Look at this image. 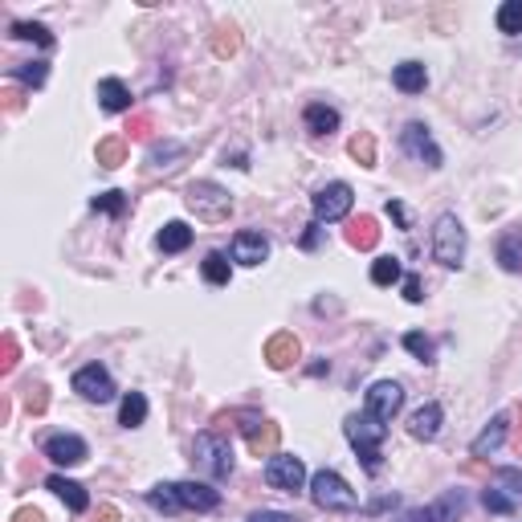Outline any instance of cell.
<instances>
[{
    "instance_id": "obj_1",
    "label": "cell",
    "mask_w": 522,
    "mask_h": 522,
    "mask_svg": "<svg viewBox=\"0 0 522 522\" xmlns=\"http://www.w3.org/2000/svg\"><path fill=\"white\" fill-rule=\"evenodd\" d=\"M343 433H347L351 449L359 453L363 469H368V474H379V469H384V453H379V445H384V436H387V425H379L376 416H368V412H355V416L343 420Z\"/></svg>"
},
{
    "instance_id": "obj_2",
    "label": "cell",
    "mask_w": 522,
    "mask_h": 522,
    "mask_svg": "<svg viewBox=\"0 0 522 522\" xmlns=\"http://www.w3.org/2000/svg\"><path fill=\"white\" fill-rule=\"evenodd\" d=\"M184 200L196 213V221H204V224H221V221H229V213H232V196L224 192L221 184H213V180H196V184H188Z\"/></svg>"
},
{
    "instance_id": "obj_3",
    "label": "cell",
    "mask_w": 522,
    "mask_h": 522,
    "mask_svg": "<svg viewBox=\"0 0 522 522\" xmlns=\"http://www.w3.org/2000/svg\"><path fill=\"white\" fill-rule=\"evenodd\" d=\"M465 249H469V241H465V224L457 221L453 213H441L433 224V257L445 265V270H457L465 261Z\"/></svg>"
},
{
    "instance_id": "obj_4",
    "label": "cell",
    "mask_w": 522,
    "mask_h": 522,
    "mask_svg": "<svg viewBox=\"0 0 522 522\" xmlns=\"http://www.w3.org/2000/svg\"><path fill=\"white\" fill-rule=\"evenodd\" d=\"M310 498H314V506L319 510H355L359 506V498H355V490H351L343 477L335 474V469H319V474L310 477Z\"/></svg>"
},
{
    "instance_id": "obj_5",
    "label": "cell",
    "mask_w": 522,
    "mask_h": 522,
    "mask_svg": "<svg viewBox=\"0 0 522 522\" xmlns=\"http://www.w3.org/2000/svg\"><path fill=\"white\" fill-rule=\"evenodd\" d=\"M310 204H314V221H319V224H335V221H343V216L351 213V204H355V192H351V184L335 180V184L319 188Z\"/></svg>"
},
{
    "instance_id": "obj_6",
    "label": "cell",
    "mask_w": 522,
    "mask_h": 522,
    "mask_svg": "<svg viewBox=\"0 0 522 522\" xmlns=\"http://www.w3.org/2000/svg\"><path fill=\"white\" fill-rule=\"evenodd\" d=\"M265 482L281 493H302V485H306V465L294 453H273L270 461H265Z\"/></svg>"
},
{
    "instance_id": "obj_7",
    "label": "cell",
    "mask_w": 522,
    "mask_h": 522,
    "mask_svg": "<svg viewBox=\"0 0 522 522\" xmlns=\"http://www.w3.org/2000/svg\"><path fill=\"white\" fill-rule=\"evenodd\" d=\"M404 408V387L396 384V379H376V384L368 387V404H363V412L376 416L379 425H392V416Z\"/></svg>"
},
{
    "instance_id": "obj_8",
    "label": "cell",
    "mask_w": 522,
    "mask_h": 522,
    "mask_svg": "<svg viewBox=\"0 0 522 522\" xmlns=\"http://www.w3.org/2000/svg\"><path fill=\"white\" fill-rule=\"evenodd\" d=\"M196 461L204 465V474H213V477H229L232 474V449L224 436L216 433H200L196 436Z\"/></svg>"
},
{
    "instance_id": "obj_9",
    "label": "cell",
    "mask_w": 522,
    "mask_h": 522,
    "mask_svg": "<svg viewBox=\"0 0 522 522\" xmlns=\"http://www.w3.org/2000/svg\"><path fill=\"white\" fill-rule=\"evenodd\" d=\"M74 392L90 404H107L115 400V379H110L107 368H98V363H86V368L74 371Z\"/></svg>"
},
{
    "instance_id": "obj_10",
    "label": "cell",
    "mask_w": 522,
    "mask_h": 522,
    "mask_svg": "<svg viewBox=\"0 0 522 522\" xmlns=\"http://www.w3.org/2000/svg\"><path fill=\"white\" fill-rule=\"evenodd\" d=\"M400 147H404V155H412L416 164L441 167V147L433 143V135H428L425 123H404V131H400Z\"/></svg>"
},
{
    "instance_id": "obj_11",
    "label": "cell",
    "mask_w": 522,
    "mask_h": 522,
    "mask_svg": "<svg viewBox=\"0 0 522 522\" xmlns=\"http://www.w3.org/2000/svg\"><path fill=\"white\" fill-rule=\"evenodd\" d=\"M241 433H245V441H249V449L257 457H273V453H278L281 433H278V425H273V420H261L257 412H241Z\"/></svg>"
},
{
    "instance_id": "obj_12",
    "label": "cell",
    "mask_w": 522,
    "mask_h": 522,
    "mask_svg": "<svg viewBox=\"0 0 522 522\" xmlns=\"http://www.w3.org/2000/svg\"><path fill=\"white\" fill-rule=\"evenodd\" d=\"M45 457L53 465H82L90 457V449H86V441H82V436L58 433V436H49V441H45Z\"/></svg>"
},
{
    "instance_id": "obj_13",
    "label": "cell",
    "mask_w": 522,
    "mask_h": 522,
    "mask_svg": "<svg viewBox=\"0 0 522 522\" xmlns=\"http://www.w3.org/2000/svg\"><path fill=\"white\" fill-rule=\"evenodd\" d=\"M461 510H465V493L461 490H449L441 502L425 506V510L404 514V522H457V518H461Z\"/></svg>"
},
{
    "instance_id": "obj_14",
    "label": "cell",
    "mask_w": 522,
    "mask_h": 522,
    "mask_svg": "<svg viewBox=\"0 0 522 522\" xmlns=\"http://www.w3.org/2000/svg\"><path fill=\"white\" fill-rule=\"evenodd\" d=\"M298 355H302V343L290 335V330H278V335H270V343H265V363H270L273 371L294 368Z\"/></svg>"
},
{
    "instance_id": "obj_15",
    "label": "cell",
    "mask_w": 522,
    "mask_h": 522,
    "mask_svg": "<svg viewBox=\"0 0 522 522\" xmlns=\"http://www.w3.org/2000/svg\"><path fill=\"white\" fill-rule=\"evenodd\" d=\"M229 253H232V261H237V265H261V261L270 257V241H265L261 232L245 229V232H237V237H232Z\"/></svg>"
},
{
    "instance_id": "obj_16",
    "label": "cell",
    "mask_w": 522,
    "mask_h": 522,
    "mask_svg": "<svg viewBox=\"0 0 522 522\" xmlns=\"http://www.w3.org/2000/svg\"><path fill=\"white\" fill-rule=\"evenodd\" d=\"M175 498H180L184 510H196V514L221 506V493H216L208 482H175Z\"/></svg>"
},
{
    "instance_id": "obj_17",
    "label": "cell",
    "mask_w": 522,
    "mask_h": 522,
    "mask_svg": "<svg viewBox=\"0 0 522 522\" xmlns=\"http://www.w3.org/2000/svg\"><path fill=\"white\" fill-rule=\"evenodd\" d=\"M506 433H510V412L490 416V425H485L482 433L474 436L469 453H474V457H490V453H498V449H502V441H506Z\"/></svg>"
},
{
    "instance_id": "obj_18",
    "label": "cell",
    "mask_w": 522,
    "mask_h": 522,
    "mask_svg": "<svg viewBox=\"0 0 522 522\" xmlns=\"http://www.w3.org/2000/svg\"><path fill=\"white\" fill-rule=\"evenodd\" d=\"M441 420H445L441 404H436V400H428V404H420L412 412V420H408V433H412L416 441H436V433H441Z\"/></svg>"
},
{
    "instance_id": "obj_19",
    "label": "cell",
    "mask_w": 522,
    "mask_h": 522,
    "mask_svg": "<svg viewBox=\"0 0 522 522\" xmlns=\"http://www.w3.org/2000/svg\"><path fill=\"white\" fill-rule=\"evenodd\" d=\"M45 490H53V493H58V498H61V502H66L74 514L90 510V493H86V485H82V482H74V477L53 474V477H45Z\"/></svg>"
},
{
    "instance_id": "obj_20",
    "label": "cell",
    "mask_w": 522,
    "mask_h": 522,
    "mask_svg": "<svg viewBox=\"0 0 522 522\" xmlns=\"http://www.w3.org/2000/svg\"><path fill=\"white\" fill-rule=\"evenodd\" d=\"M392 86H396L400 94H425L428 69L420 66V61H400V66L392 69Z\"/></svg>"
},
{
    "instance_id": "obj_21",
    "label": "cell",
    "mask_w": 522,
    "mask_h": 522,
    "mask_svg": "<svg viewBox=\"0 0 522 522\" xmlns=\"http://www.w3.org/2000/svg\"><path fill=\"white\" fill-rule=\"evenodd\" d=\"M302 123H306L310 135H335L338 131V110L327 107V102H310V107L302 110Z\"/></svg>"
},
{
    "instance_id": "obj_22",
    "label": "cell",
    "mask_w": 522,
    "mask_h": 522,
    "mask_svg": "<svg viewBox=\"0 0 522 522\" xmlns=\"http://www.w3.org/2000/svg\"><path fill=\"white\" fill-rule=\"evenodd\" d=\"M98 107L110 110V115H123V110H131V90L118 77H102L98 82Z\"/></svg>"
},
{
    "instance_id": "obj_23",
    "label": "cell",
    "mask_w": 522,
    "mask_h": 522,
    "mask_svg": "<svg viewBox=\"0 0 522 522\" xmlns=\"http://www.w3.org/2000/svg\"><path fill=\"white\" fill-rule=\"evenodd\" d=\"M498 265L506 273H522V229L502 232V241H498Z\"/></svg>"
},
{
    "instance_id": "obj_24",
    "label": "cell",
    "mask_w": 522,
    "mask_h": 522,
    "mask_svg": "<svg viewBox=\"0 0 522 522\" xmlns=\"http://www.w3.org/2000/svg\"><path fill=\"white\" fill-rule=\"evenodd\" d=\"M155 245L164 253H184L188 245H192V229H188L184 221H167L164 229H159V237H155Z\"/></svg>"
},
{
    "instance_id": "obj_25",
    "label": "cell",
    "mask_w": 522,
    "mask_h": 522,
    "mask_svg": "<svg viewBox=\"0 0 522 522\" xmlns=\"http://www.w3.org/2000/svg\"><path fill=\"white\" fill-rule=\"evenodd\" d=\"M147 420V396L143 392H126L123 404H118V425L123 428H139Z\"/></svg>"
},
{
    "instance_id": "obj_26",
    "label": "cell",
    "mask_w": 522,
    "mask_h": 522,
    "mask_svg": "<svg viewBox=\"0 0 522 522\" xmlns=\"http://www.w3.org/2000/svg\"><path fill=\"white\" fill-rule=\"evenodd\" d=\"M200 273H204V281H208V286H229L232 261L224 257V253H208V257H204V265H200Z\"/></svg>"
},
{
    "instance_id": "obj_27",
    "label": "cell",
    "mask_w": 522,
    "mask_h": 522,
    "mask_svg": "<svg viewBox=\"0 0 522 522\" xmlns=\"http://www.w3.org/2000/svg\"><path fill=\"white\" fill-rule=\"evenodd\" d=\"M376 241H379V229H376V221H371V216H359V221H351L347 245H355V249H376Z\"/></svg>"
},
{
    "instance_id": "obj_28",
    "label": "cell",
    "mask_w": 522,
    "mask_h": 522,
    "mask_svg": "<svg viewBox=\"0 0 522 522\" xmlns=\"http://www.w3.org/2000/svg\"><path fill=\"white\" fill-rule=\"evenodd\" d=\"M147 506H155V510L164 514H180L184 506H180V498H175V482H159L147 490Z\"/></svg>"
},
{
    "instance_id": "obj_29",
    "label": "cell",
    "mask_w": 522,
    "mask_h": 522,
    "mask_svg": "<svg viewBox=\"0 0 522 522\" xmlns=\"http://www.w3.org/2000/svg\"><path fill=\"white\" fill-rule=\"evenodd\" d=\"M347 151L359 167H376V135H371V131H359V135L347 143Z\"/></svg>"
},
{
    "instance_id": "obj_30",
    "label": "cell",
    "mask_w": 522,
    "mask_h": 522,
    "mask_svg": "<svg viewBox=\"0 0 522 522\" xmlns=\"http://www.w3.org/2000/svg\"><path fill=\"white\" fill-rule=\"evenodd\" d=\"M400 278H404L400 257H376L371 261V281H376V286H396Z\"/></svg>"
},
{
    "instance_id": "obj_31",
    "label": "cell",
    "mask_w": 522,
    "mask_h": 522,
    "mask_svg": "<svg viewBox=\"0 0 522 522\" xmlns=\"http://www.w3.org/2000/svg\"><path fill=\"white\" fill-rule=\"evenodd\" d=\"M98 164H102V167L126 164V139H118V135L102 139V143H98Z\"/></svg>"
},
{
    "instance_id": "obj_32",
    "label": "cell",
    "mask_w": 522,
    "mask_h": 522,
    "mask_svg": "<svg viewBox=\"0 0 522 522\" xmlns=\"http://www.w3.org/2000/svg\"><path fill=\"white\" fill-rule=\"evenodd\" d=\"M498 29L506 37H518L522 33V0H506L502 9H498Z\"/></svg>"
},
{
    "instance_id": "obj_33",
    "label": "cell",
    "mask_w": 522,
    "mask_h": 522,
    "mask_svg": "<svg viewBox=\"0 0 522 522\" xmlns=\"http://www.w3.org/2000/svg\"><path fill=\"white\" fill-rule=\"evenodd\" d=\"M12 37H20V41H37V45H53V33L45 29V25H37V20H17L12 25Z\"/></svg>"
},
{
    "instance_id": "obj_34",
    "label": "cell",
    "mask_w": 522,
    "mask_h": 522,
    "mask_svg": "<svg viewBox=\"0 0 522 522\" xmlns=\"http://www.w3.org/2000/svg\"><path fill=\"white\" fill-rule=\"evenodd\" d=\"M404 347L412 351L420 363H433V359H436V343L428 335H420V330H408V335H404Z\"/></svg>"
},
{
    "instance_id": "obj_35",
    "label": "cell",
    "mask_w": 522,
    "mask_h": 522,
    "mask_svg": "<svg viewBox=\"0 0 522 522\" xmlns=\"http://www.w3.org/2000/svg\"><path fill=\"white\" fill-rule=\"evenodd\" d=\"M12 74H17L20 82H29V86H41V82L49 77V66H45V61H20Z\"/></svg>"
},
{
    "instance_id": "obj_36",
    "label": "cell",
    "mask_w": 522,
    "mask_h": 522,
    "mask_svg": "<svg viewBox=\"0 0 522 522\" xmlns=\"http://www.w3.org/2000/svg\"><path fill=\"white\" fill-rule=\"evenodd\" d=\"M237 45H241V37H237V29H216V37H213V49L221 53V58H229V53H237Z\"/></svg>"
},
{
    "instance_id": "obj_37",
    "label": "cell",
    "mask_w": 522,
    "mask_h": 522,
    "mask_svg": "<svg viewBox=\"0 0 522 522\" xmlns=\"http://www.w3.org/2000/svg\"><path fill=\"white\" fill-rule=\"evenodd\" d=\"M482 506H485L490 514H514V502L506 498L502 490H485V493H482Z\"/></svg>"
},
{
    "instance_id": "obj_38",
    "label": "cell",
    "mask_w": 522,
    "mask_h": 522,
    "mask_svg": "<svg viewBox=\"0 0 522 522\" xmlns=\"http://www.w3.org/2000/svg\"><path fill=\"white\" fill-rule=\"evenodd\" d=\"M94 208H98V213L118 216V213L126 208V196H123V192H102V196H94Z\"/></svg>"
},
{
    "instance_id": "obj_39",
    "label": "cell",
    "mask_w": 522,
    "mask_h": 522,
    "mask_svg": "<svg viewBox=\"0 0 522 522\" xmlns=\"http://www.w3.org/2000/svg\"><path fill=\"white\" fill-rule=\"evenodd\" d=\"M404 298L412 302V306H416V302H425V281L416 278V273H408V278H404Z\"/></svg>"
},
{
    "instance_id": "obj_40",
    "label": "cell",
    "mask_w": 522,
    "mask_h": 522,
    "mask_svg": "<svg viewBox=\"0 0 522 522\" xmlns=\"http://www.w3.org/2000/svg\"><path fill=\"white\" fill-rule=\"evenodd\" d=\"M498 482L510 485V490L522 498V469H510V465H506V469H498Z\"/></svg>"
},
{
    "instance_id": "obj_41",
    "label": "cell",
    "mask_w": 522,
    "mask_h": 522,
    "mask_svg": "<svg viewBox=\"0 0 522 522\" xmlns=\"http://www.w3.org/2000/svg\"><path fill=\"white\" fill-rule=\"evenodd\" d=\"M0 368L4 371L17 368V343H12V335H4V359H0Z\"/></svg>"
},
{
    "instance_id": "obj_42",
    "label": "cell",
    "mask_w": 522,
    "mask_h": 522,
    "mask_svg": "<svg viewBox=\"0 0 522 522\" xmlns=\"http://www.w3.org/2000/svg\"><path fill=\"white\" fill-rule=\"evenodd\" d=\"M249 522H298V518H290V514H278V510H257V514H249Z\"/></svg>"
},
{
    "instance_id": "obj_43",
    "label": "cell",
    "mask_w": 522,
    "mask_h": 522,
    "mask_svg": "<svg viewBox=\"0 0 522 522\" xmlns=\"http://www.w3.org/2000/svg\"><path fill=\"white\" fill-rule=\"evenodd\" d=\"M387 216H392V221H396L400 229H412V224H408V213H404V204H396V200H392V204H387Z\"/></svg>"
},
{
    "instance_id": "obj_44",
    "label": "cell",
    "mask_w": 522,
    "mask_h": 522,
    "mask_svg": "<svg viewBox=\"0 0 522 522\" xmlns=\"http://www.w3.org/2000/svg\"><path fill=\"white\" fill-rule=\"evenodd\" d=\"M12 522H45V514L33 510V506H20V510L12 514Z\"/></svg>"
},
{
    "instance_id": "obj_45",
    "label": "cell",
    "mask_w": 522,
    "mask_h": 522,
    "mask_svg": "<svg viewBox=\"0 0 522 522\" xmlns=\"http://www.w3.org/2000/svg\"><path fill=\"white\" fill-rule=\"evenodd\" d=\"M319 232H322V224L314 221V224H306V237H302V249H314L319 245Z\"/></svg>"
},
{
    "instance_id": "obj_46",
    "label": "cell",
    "mask_w": 522,
    "mask_h": 522,
    "mask_svg": "<svg viewBox=\"0 0 522 522\" xmlns=\"http://www.w3.org/2000/svg\"><path fill=\"white\" fill-rule=\"evenodd\" d=\"M45 404H49V400H45V387H33L29 408H33V412H45Z\"/></svg>"
},
{
    "instance_id": "obj_47",
    "label": "cell",
    "mask_w": 522,
    "mask_h": 522,
    "mask_svg": "<svg viewBox=\"0 0 522 522\" xmlns=\"http://www.w3.org/2000/svg\"><path fill=\"white\" fill-rule=\"evenodd\" d=\"M94 522H118V510L115 506H102V510L94 514Z\"/></svg>"
}]
</instances>
